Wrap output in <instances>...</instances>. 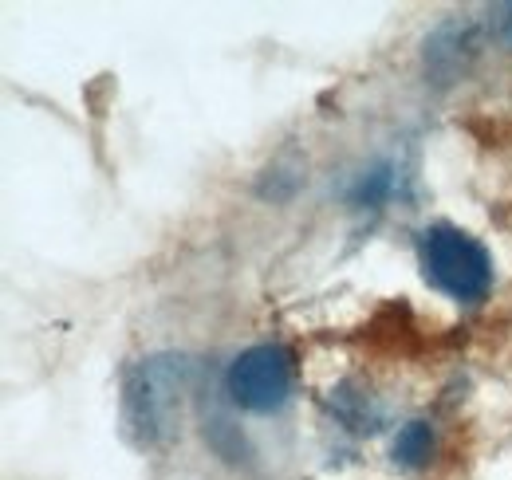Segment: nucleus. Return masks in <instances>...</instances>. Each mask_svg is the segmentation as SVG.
<instances>
[{
    "mask_svg": "<svg viewBox=\"0 0 512 480\" xmlns=\"http://www.w3.org/2000/svg\"><path fill=\"white\" fill-rule=\"evenodd\" d=\"M193 362L186 355H154L127 370L123 382V433L138 449H162L182 421V394Z\"/></svg>",
    "mask_w": 512,
    "mask_h": 480,
    "instance_id": "f257e3e1",
    "label": "nucleus"
},
{
    "mask_svg": "<svg viewBox=\"0 0 512 480\" xmlns=\"http://www.w3.org/2000/svg\"><path fill=\"white\" fill-rule=\"evenodd\" d=\"M430 453H434V433H430L426 421H410V425L398 429V437H394V461L398 465L418 469V465L430 461Z\"/></svg>",
    "mask_w": 512,
    "mask_h": 480,
    "instance_id": "20e7f679",
    "label": "nucleus"
},
{
    "mask_svg": "<svg viewBox=\"0 0 512 480\" xmlns=\"http://www.w3.org/2000/svg\"><path fill=\"white\" fill-rule=\"evenodd\" d=\"M225 394L249 414H272L292 394V355L276 343L241 351L225 370Z\"/></svg>",
    "mask_w": 512,
    "mask_h": 480,
    "instance_id": "7ed1b4c3",
    "label": "nucleus"
},
{
    "mask_svg": "<svg viewBox=\"0 0 512 480\" xmlns=\"http://www.w3.org/2000/svg\"><path fill=\"white\" fill-rule=\"evenodd\" d=\"M418 264L422 276L461 303H477L493 288V260L489 252L453 225H426L418 233Z\"/></svg>",
    "mask_w": 512,
    "mask_h": 480,
    "instance_id": "f03ea898",
    "label": "nucleus"
}]
</instances>
